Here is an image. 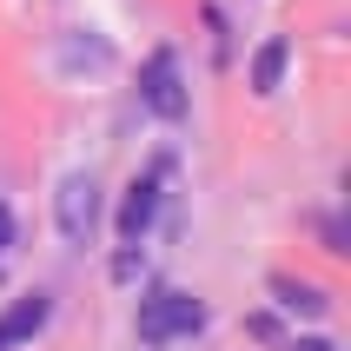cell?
I'll return each mask as SVG.
<instances>
[{
    "label": "cell",
    "instance_id": "cell-9",
    "mask_svg": "<svg viewBox=\"0 0 351 351\" xmlns=\"http://www.w3.org/2000/svg\"><path fill=\"white\" fill-rule=\"evenodd\" d=\"M325 252H351L345 245V219H325Z\"/></svg>",
    "mask_w": 351,
    "mask_h": 351
},
{
    "label": "cell",
    "instance_id": "cell-8",
    "mask_svg": "<svg viewBox=\"0 0 351 351\" xmlns=\"http://www.w3.org/2000/svg\"><path fill=\"white\" fill-rule=\"evenodd\" d=\"M139 272V245H119V258H113V278H133Z\"/></svg>",
    "mask_w": 351,
    "mask_h": 351
},
{
    "label": "cell",
    "instance_id": "cell-10",
    "mask_svg": "<svg viewBox=\"0 0 351 351\" xmlns=\"http://www.w3.org/2000/svg\"><path fill=\"white\" fill-rule=\"evenodd\" d=\"M7 245H14V213L0 206V252H7Z\"/></svg>",
    "mask_w": 351,
    "mask_h": 351
},
{
    "label": "cell",
    "instance_id": "cell-3",
    "mask_svg": "<svg viewBox=\"0 0 351 351\" xmlns=\"http://www.w3.org/2000/svg\"><path fill=\"white\" fill-rule=\"evenodd\" d=\"M139 99H146L166 126H179V119H186V106H193V99H186V80H179V53H166V47H159V53L139 66Z\"/></svg>",
    "mask_w": 351,
    "mask_h": 351
},
{
    "label": "cell",
    "instance_id": "cell-1",
    "mask_svg": "<svg viewBox=\"0 0 351 351\" xmlns=\"http://www.w3.org/2000/svg\"><path fill=\"white\" fill-rule=\"evenodd\" d=\"M139 338L146 345H179V338H199L206 332V305H199L193 292H153L139 298Z\"/></svg>",
    "mask_w": 351,
    "mask_h": 351
},
{
    "label": "cell",
    "instance_id": "cell-6",
    "mask_svg": "<svg viewBox=\"0 0 351 351\" xmlns=\"http://www.w3.org/2000/svg\"><path fill=\"white\" fill-rule=\"evenodd\" d=\"M285 60H292V40H285V34H272V40H265V47L252 53V93H265V99H272L278 86H285Z\"/></svg>",
    "mask_w": 351,
    "mask_h": 351
},
{
    "label": "cell",
    "instance_id": "cell-2",
    "mask_svg": "<svg viewBox=\"0 0 351 351\" xmlns=\"http://www.w3.org/2000/svg\"><path fill=\"white\" fill-rule=\"evenodd\" d=\"M53 226L66 245H93V226H99V186L93 173H66L53 193Z\"/></svg>",
    "mask_w": 351,
    "mask_h": 351
},
{
    "label": "cell",
    "instance_id": "cell-7",
    "mask_svg": "<svg viewBox=\"0 0 351 351\" xmlns=\"http://www.w3.org/2000/svg\"><path fill=\"white\" fill-rule=\"evenodd\" d=\"M272 298L285 312H305V318H325V292L318 285H298V278H272Z\"/></svg>",
    "mask_w": 351,
    "mask_h": 351
},
{
    "label": "cell",
    "instance_id": "cell-11",
    "mask_svg": "<svg viewBox=\"0 0 351 351\" xmlns=\"http://www.w3.org/2000/svg\"><path fill=\"white\" fill-rule=\"evenodd\" d=\"M292 351H332V345H325V338H298Z\"/></svg>",
    "mask_w": 351,
    "mask_h": 351
},
{
    "label": "cell",
    "instance_id": "cell-5",
    "mask_svg": "<svg viewBox=\"0 0 351 351\" xmlns=\"http://www.w3.org/2000/svg\"><path fill=\"white\" fill-rule=\"evenodd\" d=\"M47 318H53V298H47V292H27V298H14V305L0 312V351L34 345V338L47 332Z\"/></svg>",
    "mask_w": 351,
    "mask_h": 351
},
{
    "label": "cell",
    "instance_id": "cell-4",
    "mask_svg": "<svg viewBox=\"0 0 351 351\" xmlns=\"http://www.w3.org/2000/svg\"><path fill=\"white\" fill-rule=\"evenodd\" d=\"M159 173H166V166H153V173L146 179H133V186H126V199H119V245H139V239H146V226H153V213H159Z\"/></svg>",
    "mask_w": 351,
    "mask_h": 351
}]
</instances>
